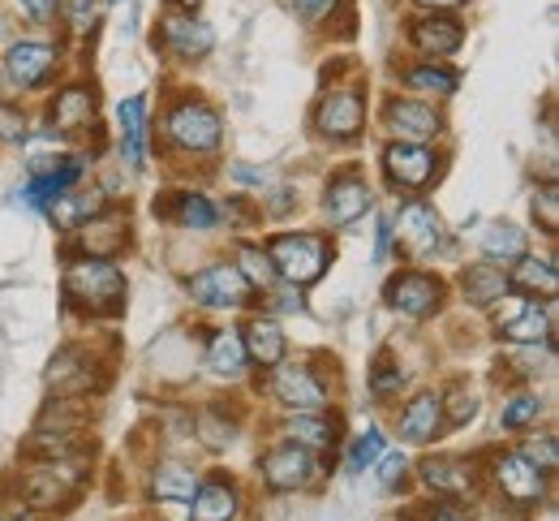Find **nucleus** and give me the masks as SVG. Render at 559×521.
I'll return each mask as SVG.
<instances>
[{
    "label": "nucleus",
    "instance_id": "1",
    "mask_svg": "<svg viewBox=\"0 0 559 521\" xmlns=\"http://www.w3.org/2000/svg\"><path fill=\"white\" fill-rule=\"evenodd\" d=\"M66 306L82 310V315H121L126 306V272L112 263V259H91V254H78L70 268H66Z\"/></svg>",
    "mask_w": 559,
    "mask_h": 521
},
{
    "label": "nucleus",
    "instance_id": "2",
    "mask_svg": "<svg viewBox=\"0 0 559 521\" xmlns=\"http://www.w3.org/2000/svg\"><path fill=\"white\" fill-rule=\"evenodd\" d=\"M78 492H82V465L61 457H31V465L13 483V496L26 509H44V513L73 505Z\"/></svg>",
    "mask_w": 559,
    "mask_h": 521
},
{
    "label": "nucleus",
    "instance_id": "3",
    "mask_svg": "<svg viewBox=\"0 0 559 521\" xmlns=\"http://www.w3.org/2000/svg\"><path fill=\"white\" fill-rule=\"evenodd\" d=\"M272 263H276V276L284 285H297V289H310L328 268H332V241L323 233H280L267 246Z\"/></svg>",
    "mask_w": 559,
    "mask_h": 521
},
{
    "label": "nucleus",
    "instance_id": "4",
    "mask_svg": "<svg viewBox=\"0 0 559 521\" xmlns=\"http://www.w3.org/2000/svg\"><path fill=\"white\" fill-rule=\"evenodd\" d=\"M487 310L495 315L499 336L512 341V345H551L556 341V310H551V301L508 289L499 301H490Z\"/></svg>",
    "mask_w": 559,
    "mask_h": 521
},
{
    "label": "nucleus",
    "instance_id": "5",
    "mask_svg": "<svg viewBox=\"0 0 559 521\" xmlns=\"http://www.w3.org/2000/svg\"><path fill=\"white\" fill-rule=\"evenodd\" d=\"M164 139H168V147L186 151V155H215L224 143V121L211 104L181 95L164 117Z\"/></svg>",
    "mask_w": 559,
    "mask_h": 521
},
{
    "label": "nucleus",
    "instance_id": "6",
    "mask_svg": "<svg viewBox=\"0 0 559 521\" xmlns=\"http://www.w3.org/2000/svg\"><path fill=\"white\" fill-rule=\"evenodd\" d=\"M366 91L361 86H332L314 104V134L328 143H353L366 130Z\"/></svg>",
    "mask_w": 559,
    "mask_h": 521
},
{
    "label": "nucleus",
    "instance_id": "7",
    "mask_svg": "<svg viewBox=\"0 0 559 521\" xmlns=\"http://www.w3.org/2000/svg\"><path fill=\"white\" fill-rule=\"evenodd\" d=\"M383 126L392 143H435L443 134V113L435 99L421 95H392L383 104Z\"/></svg>",
    "mask_w": 559,
    "mask_h": 521
},
{
    "label": "nucleus",
    "instance_id": "8",
    "mask_svg": "<svg viewBox=\"0 0 559 521\" xmlns=\"http://www.w3.org/2000/svg\"><path fill=\"white\" fill-rule=\"evenodd\" d=\"M490 483H495V492H499L508 505H516V509H534V505H543V496H547V474H543L525 452H499V457L490 461Z\"/></svg>",
    "mask_w": 559,
    "mask_h": 521
},
{
    "label": "nucleus",
    "instance_id": "9",
    "mask_svg": "<svg viewBox=\"0 0 559 521\" xmlns=\"http://www.w3.org/2000/svg\"><path fill=\"white\" fill-rule=\"evenodd\" d=\"M443 159L430 151V143H388L383 147V173L392 190L405 194H421L430 181H439Z\"/></svg>",
    "mask_w": 559,
    "mask_h": 521
},
{
    "label": "nucleus",
    "instance_id": "10",
    "mask_svg": "<svg viewBox=\"0 0 559 521\" xmlns=\"http://www.w3.org/2000/svg\"><path fill=\"white\" fill-rule=\"evenodd\" d=\"M155 35H159V48H164L168 57L186 61V66H190V61H203L211 48H215V31H211L199 13H190V9H168V13L159 17Z\"/></svg>",
    "mask_w": 559,
    "mask_h": 521
},
{
    "label": "nucleus",
    "instance_id": "11",
    "mask_svg": "<svg viewBox=\"0 0 559 521\" xmlns=\"http://www.w3.org/2000/svg\"><path fill=\"white\" fill-rule=\"evenodd\" d=\"M383 301H388V310H396L405 319H430L443 306V281L421 272V268H405L388 281Z\"/></svg>",
    "mask_w": 559,
    "mask_h": 521
},
{
    "label": "nucleus",
    "instance_id": "12",
    "mask_svg": "<svg viewBox=\"0 0 559 521\" xmlns=\"http://www.w3.org/2000/svg\"><path fill=\"white\" fill-rule=\"evenodd\" d=\"M186 289H190V298L199 301V306H211V310H237V306H250V301L259 298L246 285V276L237 272V263H211V268L194 272L186 281Z\"/></svg>",
    "mask_w": 559,
    "mask_h": 521
},
{
    "label": "nucleus",
    "instance_id": "13",
    "mask_svg": "<svg viewBox=\"0 0 559 521\" xmlns=\"http://www.w3.org/2000/svg\"><path fill=\"white\" fill-rule=\"evenodd\" d=\"M57 61H61L57 44H48V39H17V44H9L0 74H4V82L13 91H35V86H44L48 78L57 74Z\"/></svg>",
    "mask_w": 559,
    "mask_h": 521
},
{
    "label": "nucleus",
    "instance_id": "14",
    "mask_svg": "<svg viewBox=\"0 0 559 521\" xmlns=\"http://www.w3.org/2000/svg\"><path fill=\"white\" fill-rule=\"evenodd\" d=\"M272 371H276L272 375V392H276L280 405H288V410H328L332 388L310 363H276Z\"/></svg>",
    "mask_w": 559,
    "mask_h": 521
},
{
    "label": "nucleus",
    "instance_id": "15",
    "mask_svg": "<svg viewBox=\"0 0 559 521\" xmlns=\"http://www.w3.org/2000/svg\"><path fill=\"white\" fill-rule=\"evenodd\" d=\"M405 35H409V48L421 61H448L465 44V26L452 13H418Z\"/></svg>",
    "mask_w": 559,
    "mask_h": 521
},
{
    "label": "nucleus",
    "instance_id": "16",
    "mask_svg": "<svg viewBox=\"0 0 559 521\" xmlns=\"http://www.w3.org/2000/svg\"><path fill=\"white\" fill-rule=\"evenodd\" d=\"M396 228H401V250L409 254V259H435L439 250H443V221H439V212L430 208V203H421V199H409L405 208H401V216H396Z\"/></svg>",
    "mask_w": 559,
    "mask_h": 521
},
{
    "label": "nucleus",
    "instance_id": "17",
    "mask_svg": "<svg viewBox=\"0 0 559 521\" xmlns=\"http://www.w3.org/2000/svg\"><path fill=\"white\" fill-rule=\"evenodd\" d=\"M259 470H263V483L272 492H297V487H306L314 478V452L293 445V440H280L276 448L263 452Z\"/></svg>",
    "mask_w": 559,
    "mask_h": 521
},
{
    "label": "nucleus",
    "instance_id": "18",
    "mask_svg": "<svg viewBox=\"0 0 559 521\" xmlns=\"http://www.w3.org/2000/svg\"><path fill=\"white\" fill-rule=\"evenodd\" d=\"M396 427H401V440L409 445H430L448 431V410H443V392H414L401 414H396Z\"/></svg>",
    "mask_w": 559,
    "mask_h": 521
},
{
    "label": "nucleus",
    "instance_id": "19",
    "mask_svg": "<svg viewBox=\"0 0 559 521\" xmlns=\"http://www.w3.org/2000/svg\"><path fill=\"white\" fill-rule=\"evenodd\" d=\"M104 383V371L95 367L91 350L86 345H66L52 363H48V388L57 396H86L91 388Z\"/></svg>",
    "mask_w": 559,
    "mask_h": 521
},
{
    "label": "nucleus",
    "instance_id": "20",
    "mask_svg": "<svg viewBox=\"0 0 559 521\" xmlns=\"http://www.w3.org/2000/svg\"><path fill=\"white\" fill-rule=\"evenodd\" d=\"M370 203H374L370 181H366V177H357L353 168L336 173V177L328 181V190H323V216H328L332 228H345V224H353L357 216H366V212H370Z\"/></svg>",
    "mask_w": 559,
    "mask_h": 521
},
{
    "label": "nucleus",
    "instance_id": "21",
    "mask_svg": "<svg viewBox=\"0 0 559 521\" xmlns=\"http://www.w3.org/2000/svg\"><path fill=\"white\" fill-rule=\"evenodd\" d=\"M421 483L426 492H435L439 500H465L478 496V470L465 457H426L421 461Z\"/></svg>",
    "mask_w": 559,
    "mask_h": 521
},
{
    "label": "nucleus",
    "instance_id": "22",
    "mask_svg": "<svg viewBox=\"0 0 559 521\" xmlns=\"http://www.w3.org/2000/svg\"><path fill=\"white\" fill-rule=\"evenodd\" d=\"M126 246H130V216L121 208H104L99 216H91V221L78 228V254L112 259Z\"/></svg>",
    "mask_w": 559,
    "mask_h": 521
},
{
    "label": "nucleus",
    "instance_id": "23",
    "mask_svg": "<svg viewBox=\"0 0 559 521\" xmlns=\"http://www.w3.org/2000/svg\"><path fill=\"white\" fill-rule=\"evenodd\" d=\"M284 440L310 448V452H328L341 440V414H323V410H293L284 418Z\"/></svg>",
    "mask_w": 559,
    "mask_h": 521
},
{
    "label": "nucleus",
    "instance_id": "24",
    "mask_svg": "<svg viewBox=\"0 0 559 521\" xmlns=\"http://www.w3.org/2000/svg\"><path fill=\"white\" fill-rule=\"evenodd\" d=\"M52 126L61 130V134H82V130H91L95 126V113H99V104H95V91L86 86V82H70V86H61L57 95H52Z\"/></svg>",
    "mask_w": 559,
    "mask_h": 521
},
{
    "label": "nucleus",
    "instance_id": "25",
    "mask_svg": "<svg viewBox=\"0 0 559 521\" xmlns=\"http://www.w3.org/2000/svg\"><path fill=\"white\" fill-rule=\"evenodd\" d=\"M190 505H194V521H237L241 496H237V483L228 474H211L199 483Z\"/></svg>",
    "mask_w": 559,
    "mask_h": 521
},
{
    "label": "nucleus",
    "instance_id": "26",
    "mask_svg": "<svg viewBox=\"0 0 559 521\" xmlns=\"http://www.w3.org/2000/svg\"><path fill=\"white\" fill-rule=\"evenodd\" d=\"M508 281H512V289H516V294H530V298L551 301L556 298V289H559L556 259H551V254H530V250H525V254L512 263Z\"/></svg>",
    "mask_w": 559,
    "mask_h": 521
},
{
    "label": "nucleus",
    "instance_id": "27",
    "mask_svg": "<svg viewBox=\"0 0 559 521\" xmlns=\"http://www.w3.org/2000/svg\"><path fill=\"white\" fill-rule=\"evenodd\" d=\"M155 212H164L173 224L181 228H194V233H207L219 224V208L211 203L207 194H194V190H181V194H168V199H155Z\"/></svg>",
    "mask_w": 559,
    "mask_h": 521
},
{
    "label": "nucleus",
    "instance_id": "28",
    "mask_svg": "<svg viewBox=\"0 0 559 521\" xmlns=\"http://www.w3.org/2000/svg\"><path fill=\"white\" fill-rule=\"evenodd\" d=\"M401 82H405V91L409 95H421V99H452L456 95V86H461V74L452 70V66H443V61H414V66H405V74H401Z\"/></svg>",
    "mask_w": 559,
    "mask_h": 521
},
{
    "label": "nucleus",
    "instance_id": "29",
    "mask_svg": "<svg viewBox=\"0 0 559 521\" xmlns=\"http://www.w3.org/2000/svg\"><path fill=\"white\" fill-rule=\"evenodd\" d=\"M241 345H246V358L259 363V367H276V363H284V354H288L284 328H280L276 319H263V315H254L241 328Z\"/></svg>",
    "mask_w": 559,
    "mask_h": 521
},
{
    "label": "nucleus",
    "instance_id": "30",
    "mask_svg": "<svg viewBox=\"0 0 559 521\" xmlns=\"http://www.w3.org/2000/svg\"><path fill=\"white\" fill-rule=\"evenodd\" d=\"M82 159H52V164H39L35 168V177H31V186H26V203H35V208H48L57 194H66L70 186L82 181Z\"/></svg>",
    "mask_w": 559,
    "mask_h": 521
},
{
    "label": "nucleus",
    "instance_id": "31",
    "mask_svg": "<svg viewBox=\"0 0 559 521\" xmlns=\"http://www.w3.org/2000/svg\"><path fill=\"white\" fill-rule=\"evenodd\" d=\"M48 208H52L57 228L78 233L91 216H99V212H104V190H95V186H91V190H86V186H70V190H66V194H57Z\"/></svg>",
    "mask_w": 559,
    "mask_h": 521
},
{
    "label": "nucleus",
    "instance_id": "32",
    "mask_svg": "<svg viewBox=\"0 0 559 521\" xmlns=\"http://www.w3.org/2000/svg\"><path fill=\"white\" fill-rule=\"evenodd\" d=\"M117 121H121V155L130 168H142L146 159V99L130 95L117 104Z\"/></svg>",
    "mask_w": 559,
    "mask_h": 521
},
{
    "label": "nucleus",
    "instance_id": "33",
    "mask_svg": "<svg viewBox=\"0 0 559 521\" xmlns=\"http://www.w3.org/2000/svg\"><path fill=\"white\" fill-rule=\"evenodd\" d=\"M508 289H512L508 272H503V268H495V263H487V259L461 272V294L469 298V306H478V310H487L490 301H499Z\"/></svg>",
    "mask_w": 559,
    "mask_h": 521
},
{
    "label": "nucleus",
    "instance_id": "34",
    "mask_svg": "<svg viewBox=\"0 0 559 521\" xmlns=\"http://www.w3.org/2000/svg\"><path fill=\"white\" fill-rule=\"evenodd\" d=\"M478 250H483V259L495 263V268H512V263L525 254V233H521L516 224L495 221L478 233Z\"/></svg>",
    "mask_w": 559,
    "mask_h": 521
},
{
    "label": "nucleus",
    "instance_id": "35",
    "mask_svg": "<svg viewBox=\"0 0 559 521\" xmlns=\"http://www.w3.org/2000/svg\"><path fill=\"white\" fill-rule=\"evenodd\" d=\"M199 492V474L186 461H159L151 474V496L155 500H194Z\"/></svg>",
    "mask_w": 559,
    "mask_h": 521
},
{
    "label": "nucleus",
    "instance_id": "36",
    "mask_svg": "<svg viewBox=\"0 0 559 521\" xmlns=\"http://www.w3.org/2000/svg\"><path fill=\"white\" fill-rule=\"evenodd\" d=\"M237 272L246 276V285L254 289V294H267L272 285H276L280 276H276V263H272V254L263 250V246H254V241H241L237 246Z\"/></svg>",
    "mask_w": 559,
    "mask_h": 521
},
{
    "label": "nucleus",
    "instance_id": "37",
    "mask_svg": "<svg viewBox=\"0 0 559 521\" xmlns=\"http://www.w3.org/2000/svg\"><path fill=\"white\" fill-rule=\"evenodd\" d=\"M246 345H241V332H215L207 345V367L215 375H224V379H237V375L246 371Z\"/></svg>",
    "mask_w": 559,
    "mask_h": 521
},
{
    "label": "nucleus",
    "instance_id": "38",
    "mask_svg": "<svg viewBox=\"0 0 559 521\" xmlns=\"http://www.w3.org/2000/svg\"><path fill=\"white\" fill-rule=\"evenodd\" d=\"M538 414H543V396L530 392V388H521V392H512V396L503 401V410H499V427H503V431H525V427L538 423Z\"/></svg>",
    "mask_w": 559,
    "mask_h": 521
},
{
    "label": "nucleus",
    "instance_id": "39",
    "mask_svg": "<svg viewBox=\"0 0 559 521\" xmlns=\"http://www.w3.org/2000/svg\"><path fill=\"white\" fill-rule=\"evenodd\" d=\"M366 388H370V396L374 401H396L401 396V388H405V367L392 358V354H379L374 358V367H370V379H366Z\"/></svg>",
    "mask_w": 559,
    "mask_h": 521
},
{
    "label": "nucleus",
    "instance_id": "40",
    "mask_svg": "<svg viewBox=\"0 0 559 521\" xmlns=\"http://www.w3.org/2000/svg\"><path fill=\"white\" fill-rule=\"evenodd\" d=\"M99 9H104V0H57V17L66 22L70 39H86L95 31Z\"/></svg>",
    "mask_w": 559,
    "mask_h": 521
},
{
    "label": "nucleus",
    "instance_id": "41",
    "mask_svg": "<svg viewBox=\"0 0 559 521\" xmlns=\"http://www.w3.org/2000/svg\"><path fill=\"white\" fill-rule=\"evenodd\" d=\"M383 457V431L379 427H370V431H361L357 440L349 445V470L353 474H361L366 465H374Z\"/></svg>",
    "mask_w": 559,
    "mask_h": 521
},
{
    "label": "nucleus",
    "instance_id": "42",
    "mask_svg": "<svg viewBox=\"0 0 559 521\" xmlns=\"http://www.w3.org/2000/svg\"><path fill=\"white\" fill-rule=\"evenodd\" d=\"M534 221L543 224V233H547V237H556V233H559V190H556V181H547V186H538V190H534Z\"/></svg>",
    "mask_w": 559,
    "mask_h": 521
},
{
    "label": "nucleus",
    "instance_id": "43",
    "mask_svg": "<svg viewBox=\"0 0 559 521\" xmlns=\"http://www.w3.org/2000/svg\"><path fill=\"white\" fill-rule=\"evenodd\" d=\"M521 452L543 470V474H551L556 470V461H559V448H556V436L551 431H543V436H530L525 445H521Z\"/></svg>",
    "mask_w": 559,
    "mask_h": 521
},
{
    "label": "nucleus",
    "instance_id": "44",
    "mask_svg": "<svg viewBox=\"0 0 559 521\" xmlns=\"http://www.w3.org/2000/svg\"><path fill=\"white\" fill-rule=\"evenodd\" d=\"M9 9H13L22 22H31V26L57 22V0H9Z\"/></svg>",
    "mask_w": 559,
    "mask_h": 521
},
{
    "label": "nucleus",
    "instance_id": "45",
    "mask_svg": "<svg viewBox=\"0 0 559 521\" xmlns=\"http://www.w3.org/2000/svg\"><path fill=\"white\" fill-rule=\"evenodd\" d=\"M22 139H26V113L0 99V143H22Z\"/></svg>",
    "mask_w": 559,
    "mask_h": 521
},
{
    "label": "nucleus",
    "instance_id": "46",
    "mask_svg": "<svg viewBox=\"0 0 559 521\" xmlns=\"http://www.w3.org/2000/svg\"><path fill=\"white\" fill-rule=\"evenodd\" d=\"M349 0H288V9L301 17V22H328L336 9H345Z\"/></svg>",
    "mask_w": 559,
    "mask_h": 521
},
{
    "label": "nucleus",
    "instance_id": "47",
    "mask_svg": "<svg viewBox=\"0 0 559 521\" xmlns=\"http://www.w3.org/2000/svg\"><path fill=\"white\" fill-rule=\"evenodd\" d=\"M379 461H383V457H379ZM405 465H409V461H405L401 452H392V457L383 461V487H388V492H396V487H401L396 478H405Z\"/></svg>",
    "mask_w": 559,
    "mask_h": 521
},
{
    "label": "nucleus",
    "instance_id": "48",
    "mask_svg": "<svg viewBox=\"0 0 559 521\" xmlns=\"http://www.w3.org/2000/svg\"><path fill=\"white\" fill-rule=\"evenodd\" d=\"M426 521H469V518L456 509V500H439V505L426 509Z\"/></svg>",
    "mask_w": 559,
    "mask_h": 521
},
{
    "label": "nucleus",
    "instance_id": "49",
    "mask_svg": "<svg viewBox=\"0 0 559 521\" xmlns=\"http://www.w3.org/2000/svg\"><path fill=\"white\" fill-rule=\"evenodd\" d=\"M388 250H392V221L383 216V221H379V233H374V259H388Z\"/></svg>",
    "mask_w": 559,
    "mask_h": 521
},
{
    "label": "nucleus",
    "instance_id": "50",
    "mask_svg": "<svg viewBox=\"0 0 559 521\" xmlns=\"http://www.w3.org/2000/svg\"><path fill=\"white\" fill-rule=\"evenodd\" d=\"M409 4H418L421 13H452V9H461L469 0H409Z\"/></svg>",
    "mask_w": 559,
    "mask_h": 521
},
{
    "label": "nucleus",
    "instance_id": "51",
    "mask_svg": "<svg viewBox=\"0 0 559 521\" xmlns=\"http://www.w3.org/2000/svg\"><path fill=\"white\" fill-rule=\"evenodd\" d=\"M199 4L203 0H173V9H190V13H199Z\"/></svg>",
    "mask_w": 559,
    "mask_h": 521
},
{
    "label": "nucleus",
    "instance_id": "52",
    "mask_svg": "<svg viewBox=\"0 0 559 521\" xmlns=\"http://www.w3.org/2000/svg\"><path fill=\"white\" fill-rule=\"evenodd\" d=\"M112 4H126V0H112Z\"/></svg>",
    "mask_w": 559,
    "mask_h": 521
},
{
    "label": "nucleus",
    "instance_id": "53",
    "mask_svg": "<svg viewBox=\"0 0 559 521\" xmlns=\"http://www.w3.org/2000/svg\"><path fill=\"white\" fill-rule=\"evenodd\" d=\"M0 78H4V74H0Z\"/></svg>",
    "mask_w": 559,
    "mask_h": 521
}]
</instances>
